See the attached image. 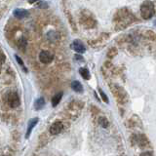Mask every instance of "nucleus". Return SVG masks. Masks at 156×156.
I'll return each mask as SVG.
<instances>
[{
	"instance_id": "obj_1",
	"label": "nucleus",
	"mask_w": 156,
	"mask_h": 156,
	"mask_svg": "<svg viewBox=\"0 0 156 156\" xmlns=\"http://www.w3.org/2000/svg\"><path fill=\"white\" fill-rule=\"evenodd\" d=\"M155 9L154 5L151 1H145L141 6V15L145 20H149L154 16Z\"/></svg>"
},
{
	"instance_id": "obj_2",
	"label": "nucleus",
	"mask_w": 156,
	"mask_h": 156,
	"mask_svg": "<svg viewBox=\"0 0 156 156\" xmlns=\"http://www.w3.org/2000/svg\"><path fill=\"white\" fill-rule=\"evenodd\" d=\"M5 101L7 105L11 108H16L20 105V98L16 92H9L5 96Z\"/></svg>"
},
{
	"instance_id": "obj_3",
	"label": "nucleus",
	"mask_w": 156,
	"mask_h": 156,
	"mask_svg": "<svg viewBox=\"0 0 156 156\" xmlns=\"http://www.w3.org/2000/svg\"><path fill=\"white\" fill-rule=\"evenodd\" d=\"M81 23L84 27H87V28H90V27H93L96 25V20L93 18V16L90 15V13H83L81 17Z\"/></svg>"
},
{
	"instance_id": "obj_4",
	"label": "nucleus",
	"mask_w": 156,
	"mask_h": 156,
	"mask_svg": "<svg viewBox=\"0 0 156 156\" xmlns=\"http://www.w3.org/2000/svg\"><path fill=\"white\" fill-rule=\"evenodd\" d=\"M54 59V56L49 51H42L39 54V60L42 63H50Z\"/></svg>"
},
{
	"instance_id": "obj_5",
	"label": "nucleus",
	"mask_w": 156,
	"mask_h": 156,
	"mask_svg": "<svg viewBox=\"0 0 156 156\" xmlns=\"http://www.w3.org/2000/svg\"><path fill=\"white\" fill-rule=\"evenodd\" d=\"M63 130V124L61 121H56L51 125L50 127V134L51 135H59Z\"/></svg>"
},
{
	"instance_id": "obj_6",
	"label": "nucleus",
	"mask_w": 156,
	"mask_h": 156,
	"mask_svg": "<svg viewBox=\"0 0 156 156\" xmlns=\"http://www.w3.org/2000/svg\"><path fill=\"white\" fill-rule=\"evenodd\" d=\"M71 48L74 50L76 53L78 54H82V53H84L85 52V46H84V44L82 43L80 40H74V41L72 42V44H71Z\"/></svg>"
},
{
	"instance_id": "obj_7",
	"label": "nucleus",
	"mask_w": 156,
	"mask_h": 156,
	"mask_svg": "<svg viewBox=\"0 0 156 156\" xmlns=\"http://www.w3.org/2000/svg\"><path fill=\"white\" fill-rule=\"evenodd\" d=\"M38 123V118L35 117V118H32L29 122H28V126H27V135H25V138L28 139L29 136L31 135V132L32 130L34 129V127L36 126V124Z\"/></svg>"
},
{
	"instance_id": "obj_8",
	"label": "nucleus",
	"mask_w": 156,
	"mask_h": 156,
	"mask_svg": "<svg viewBox=\"0 0 156 156\" xmlns=\"http://www.w3.org/2000/svg\"><path fill=\"white\" fill-rule=\"evenodd\" d=\"M14 16L17 19H25L28 16V12L25 9H16L14 10Z\"/></svg>"
},
{
	"instance_id": "obj_9",
	"label": "nucleus",
	"mask_w": 156,
	"mask_h": 156,
	"mask_svg": "<svg viewBox=\"0 0 156 156\" xmlns=\"http://www.w3.org/2000/svg\"><path fill=\"white\" fill-rule=\"evenodd\" d=\"M71 89L74 92H76V93H82V92H83V86H82V84L80 83L79 81H76V80L71 82Z\"/></svg>"
},
{
	"instance_id": "obj_10",
	"label": "nucleus",
	"mask_w": 156,
	"mask_h": 156,
	"mask_svg": "<svg viewBox=\"0 0 156 156\" xmlns=\"http://www.w3.org/2000/svg\"><path fill=\"white\" fill-rule=\"evenodd\" d=\"M44 105H45V100H44V98L37 99V100L35 101V103H34V107H35V109H36V110L42 109V108L44 107Z\"/></svg>"
},
{
	"instance_id": "obj_11",
	"label": "nucleus",
	"mask_w": 156,
	"mask_h": 156,
	"mask_svg": "<svg viewBox=\"0 0 156 156\" xmlns=\"http://www.w3.org/2000/svg\"><path fill=\"white\" fill-rule=\"evenodd\" d=\"M61 98H63V93H58L57 95H55L53 97V99H52V105L55 107L60 103V101L61 100Z\"/></svg>"
},
{
	"instance_id": "obj_12",
	"label": "nucleus",
	"mask_w": 156,
	"mask_h": 156,
	"mask_svg": "<svg viewBox=\"0 0 156 156\" xmlns=\"http://www.w3.org/2000/svg\"><path fill=\"white\" fill-rule=\"evenodd\" d=\"M79 73H80V75H81V76L83 77L85 80H88V79H90V77H91L90 71L88 70V68H86V67L80 68V69H79Z\"/></svg>"
},
{
	"instance_id": "obj_13",
	"label": "nucleus",
	"mask_w": 156,
	"mask_h": 156,
	"mask_svg": "<svg viewBox=\"0 0 156 156\" xmlns=\"http://www.w3.org/2000/svg\"><path fill=\"white\" fill-rule=\"evenodd\" d=\"M99 123H100V125L101 127H103V128H107L108 125H109V123H108L107 119H106L105 117H101L100 119H99Z\"/></svg>"
},
{
	"instance_id": "obj_14",
	"label": "nucleus",
	"mask_w": 156,
	"mask_h": 156,
	"mask_svg": "<svg viewBox=\"0 0 156 156\" xmlns=\"http://www.w3.org/2000/svg\"><path fill=\"white\" fill-rule=\"evenodd\" d=\"M100 95L101 97V99L103 100V101H105V103H108V99H107V96L105 94V92L103 91V90H101L100 89Z\"/></svg>"
},
{
	"instance_id": "obj_15",
	"label": "nucleus",
	"mask_w": 156,
	"mask_h": 156,
	"mask_svg": "<svg viewBox=\"0 0 156 156\" xmlns=\"http://www.w3.org/2000/svg\"><path fill=\"white\" fill-rule=\"evenodd\" d=\"M115 55H116V50H115V48H112V49H110V51H108L107 57L109 59H112Z\"/></svg>"
},
{
	"instance_id": "obj_16",
	"label": "nucleus",
	"mask_w": 156,
	"mask_h": 156,
	"mask_svg": "<svg viewBox=\"0 0 156 156\" xmlns=\"http://www.w3.org/2000/svg\"><path fill=\"white\" fill-rule=\"evenodd\" d=\"M15 58H16V60H17V61H18V63H20V65H21V67H23V69H25V71H27V68H25V65H23V61H22V59H21V58H20V57H19V56H17V55H16V56H15Z\"/></svg>"
},
{
	"instance_id": "obj_17",
	"label": "nucleus",
	"mask_w": 156,
	"mask_h": 156,
	"mask_svg": "<svg viewBox=\"0 0 156 156\" xmlns=\"http://www.w3.org/2000/svg\"><path fill=\"white\" fill-rule=\"evenodd\" d=\"M25 45H27V42H25V39H22V41L20 42V48L22 49V50H25Z\"/></svg>"
},
{
	"instance_id": "obj_18",
	"label": "nucleus",
	"mask_w": 156,
	"mask_h": 156,
	"mask_svg": "<svg viewBox=\"0 0 156 156\" xmlns=\"http://www.w3.org/2000/svg\"><path fill=\"white\" fill-rule=\"evenodd\" d=\"M141 156H153V155H152V153H151V152L145 151V152H143V153H141Z\"/></svg>"
},
{
	"instance_id": "obj_19",
	"label": "nucleus",
	"mask_w": 156,
	"mask_h": 156,
	"mask_svg": "<svg viewBox=\"0 0 156 156\" xmlns=\"http://www.w3.org/2000/svg\"><path fill=\"white\" fill-rule=\"evenodd\" d=\"M75 59H79V60H83V58H82L81 56H78V55L75 56Z\"/></svg>"
},
{
	"instance_id": "obj_20",
	"label": "nucleus",
	"mask_w": 156,
	"mask_h": 156,
	"mask_svg": "<svg viewBox=\"0 0 156 156\" xmlns=\"http://www.w3.org/2000/svg\"><path fill=\"white\" fill-rule=\"evenodd\" d=\"M29 3H34V2H36V1H39V0H27Z\"/></svg>"
},
{
	"instance_id": "obj_21",
	"label": "nucleus",
	"mask_w": 156,
	"mask_h": 156,
	"mask_svg": "<svg viewBox=\"0 0 156 156\" xmlns=\"http://www.w3.org/2000/svg\"><path fill=\"white\" fill-rule=\"evenodd\" d=\"M5 61V57H4V54H2V63Z\"/></svg>"
}]
</instances>
